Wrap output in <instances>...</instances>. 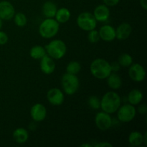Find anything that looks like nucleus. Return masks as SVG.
I'll use <instances>...</instances> for the list:
<instances>
[{
  "mask_svg": "<svg viewBox=\"0 0 147 147\" xmlns=\"http://www.w3.org/2000/svg\"><path fill=\"white\" fill-rule=\"evenodd\" d=\"M129 76L135 82H142L146 77V70L139 63H132L129 66Z\"/></svg>",
  "mask_w": 147,
  "mask_h": 147,
  "instance_id": "obj_9",
  "label": "nucleus"
},
{
  "mask_svg": "<svg viewBox=\"0 0 147 147\" xmlns=\"http://www.w3.org/2000/svg\"><path fill=\"white\" fill-rule=\"evenodd\" d=\"M47 99L50 104L53 106H60L63 103L65 96L63 91L57 88H53L47 93Z\"/></svg>",
  "mask_w": 147,
  "mask_h": 147,
  "instance_id": "obj_11",
  "label": "nucleus"
},
{
  "mask_svg": "<svg viewBox=\"0 0 147 147\" xmlns=\"http://www.w3.org/2000/svg\"><path fill=\"white\" fill-rule=\"evenodd\" d=\"M88 40L90 43H93V44L97 43L100 40L98 31H97L96 29L89 31L88 34Z\"/></svg>",
  "mask_w": 147,
  "mask_h": 147,
  "instance_id": "obj_28",
  "label": "nucleus"
},
{
  "mask_svg": "<svg viewBox=\"0 0 147 147\" xmlns=\"http://www.w3.org/2000/svg\"><path fill=\"white\" fill-rule=\"evenodd\" d=\"M57 10V6L52 1H45L42 7V12L46 18H54Z\"/></svg>",
  "mask_w": 147,
  "mask_h": 147,
  "instance_id": "obj_17",
  "label": "nucleus"
},
{
  "mask_svg": "<svg viewBox=\"0 0 147 147\" xmlns=\"http://www.w3.org/2000/svg\"><path fill=\"white\" fill-rule=\"evenodd\" d=\"M80 70H81V65L78 61H70L66 67V71L67 73L70 74L77 75L78 73H80Z\"/></svg>",
  "mask_w": 147,
  "mask_h": 147,
  "instance_id": "obj_25",
  "label": "nucleus"
},
{
  "mask_svg": "<svg viewBox=\"0 0 147 147\" xmlns=\"http://www.w3.org/2000/svg\"><path fill=\"white\" fill-rule=\"evenodd\" d=\"M47 53H46L45 48L41 45L33 46L30 50V57L34 60H40Z\"/></svg>",
  "mask_w": 147,
  "mask_h": 147,
  "instance_id": "obj_23",
  "label": "nucleus"
},
{
  "mask_svg": "<svg viewBox=\"0 0 147 147\" xmlns=\"http://www.w3.org/2000/svg\"><path fill=\"white\" fill-rule=\"evenodd\" d=\"M40 70L44 74L50 75L54 73L56 67L55 62L54 59L46 54L44 57L40 59Z\"/></svg>",
  "mask_w": 147,
  "mask_h": 147,
  "instance_id": "obj_13",
  "label": "nucleus"
},
{
  "mask_svg": "<svg viewBox=\"0 0 147 147\" xmlns=\"http://www.w3.org/2000/svg\"><path fill=\"white\" fill-rule=\"evenodd\" d=\"M98 33L100 39L105 42H112L116 39V29L109 24L102 26Z\"/></svg>",
  "mask_w": 147,
  "mask_h": 147,
  "instance_id": "obj_14",
  "label": "nucleus"
},
{
  "mask_svg": "<svg viewBox=\"0 0 147 147\" xmlns=\"http://www.w3.org/2000/svg\"><path fill=\"white\" fill-rule=\"evenodd\" d=\"M77 24L81 30L89 32L96 29L97 21L93 14L85 11L80 13L77 17Z\"/></svg>",
  "mask_w": 147,
  "mask_h": 147,
  "instance_id": "obj_6",
  "label": "nucleus"
},
{
  "mask_svg": "<svg viewBox=\"0 0 147 147\" xmlns=\"http://www.w3.org/2000/svg\"><path fill=\"white\" fill-rule=\"evenodd\" d=\"M132 32V27L127 22L121 23L116 29V38L119 40H126L130 37Z\"/></svg>",
  "mask_w": 147,
  "mask_h": 147,
  "instance_id": "obj_16",
  "label": "nucleus"
},
{
  "mask_svg": "<svg viewBox=\"0 0 147 147\" xmlns=\"http://www.w3.org/2000/svg\"><path fill=\"white\" fill-rule=\"evenodd\" d=\"M140 5L144 10L147 9V0H140Z\"/></svg>",
  "mask_w": 147,
  "mask_h": 147,
  "instance_id": "obj_34",
  "label": "nucleus"
},
{
  "mask_svg": "<svg viewBox=\"0 0 147 147\" xmlns=\"http://www.w3.org/2000/svg\"><path fill=\"white\" fill-rule=\"evenodd\" d=\"M106 79H107L108 86L110 88L113 89V90H117V89H119L121 87V78L117 73L111 72V73L108 76Z\"/></svg>",
  "mask_w": 147,
  "mask_h": 147,
  "instance_id": "obj_20",
  "label": "nucleus"
},
{
  "mask_svg": "<svg viewBox=\"0 0 147 147\" xmlns=\"http://www.w3.org/2000/svg\"><path fill=\"white\" fill-rule=\"evenodd\" d=\"M2 20H1V19L0 18V30H1V27H2Z\"/></svg>",
  "mask_w": 147,
  "mask_h": 147,
  "instance_id": "obj_37",
  "label": "nucleus"
},
{
  "mask_svg": "<svg viewBox=\"0 0 147 147\" xmlns=\"http://www.w3.org/2000/svg\"><path fill=\"white\" fill-rule=\"evenodd\" d=\"M9 40L8 35L7 33L4 32V31L0 30V45H4L7 43Z\"/></svg>",
  "mask_w": 147,
  "mask_h": 147,
  "instance_id": "obj_29",
  "label": "nucleus"
},
{
  "mask_svg": "<svg viewBox=\"0 0 147 147\" xmlns=\"http://www.w3.org/2000/svg\"><path fill=\"white\" fill-rule=\"evenodd\" d=\"M15 14V9L11 2L8 1H0V18L1 20L9 21L13 19Z\"/></svg>",
  "mask_w": 147,
  "mask_h": 147,
  "instance_id": "obj_10",
  "label": "nucleus"
},
{
  "mask_svg": "<svg viewBox=\"0 0 147 147\" xmlns=\"http://www.w3.org/2000/svg\"><path fill=\"white\" fill-rule=\"evenodd\" d=\"M143 93L139 89H133L128 94V101L133 106L139 104L143 100Z\"/></svg>",
  "mask_w": 147,
  "mask_h": 147,
  "instance_id": "obj_21",
  "label": "nucleus"
},
{
  "mask_svg": "<svg viewBox=\"0 0 147 147\" xmlns=\"http://www.w3.org/2000/svg\"><path fill=\"white\" fill-rule=\"evenodd\" d=\"M70 16H71V13L68 9L65 7H61L60 9H57L55 17V20L59 24H65L69 21Z\"/></svg>",
  "mask_w": 147,
  "mask_h": 147,
  "instance_id": "obj_19",
  "label": "nucleus"
},
{
  "mask_svg": "<svg viewBox=\"0 0 147 147\" xmlns=\"http://www.w3.org/2000/svg\"><path fill=\"white\" fill-rule=\"evenodd\" d=\"M103 1L107 7H114L119 4L120 0H103Z\"/></svg>",
  "mask_w": 147,
  "mask_h": 147,
  "instance_id": "obj_31",
  "label": "nucleus"
},
{
  "mask_svg": "<svg viewBox=\"0 0 147 147\" xmlns=\"http://www.w3.org/2000/svg\"><path fill=\"white\" fill-rule=\"evenodd\" d=\"M143 144H144L145 146H146V145H147V133H146V132H145V134H144Z\"/></svg>",
  "mask_w": 147,
  "mask_h": 147,
  "instance_id": "obj_35",
  "label": "nucleus"
},
{
  "mask_svg": "<svg viewBox=\"0 0 147 147\" xmlns=\"http://www.w3.org/2000/svg\"><path fill=\"white\" fill-rule=\"evenodd\" d=\"M46 53L54 60H60L65 55L67 46L61 40H53L45 47Z\"/></svg>",
  "mask_w": 147,
  "mask_h": 147,
  "instance_id": "obj_3",
  "label": "nucleus"
},
{
  "mask_svg": "<svg viewBox=\"0 0 147 147\" xmlns=\"http://www.w3.org/2000/svg\"><path fill=\"white\" fill-rule=\"evenodd\" d=\"M144 135L139 131H132L129 134L128 140L132 146H139L143 144Z\"/></svg>",
  "mask_w": 147,
  "mask_h": 147,
  "instance_id": "obj_22",
  "label": "nucleus"
},
{
  "mask_svg": "<svg viewBox=\"0 0 147 147\" xmlns=\"http://www.w3.org/2000/svg\"><path fill=\"white\" fill-rule=\"evenodd\" d=\"M116 112L118 119L123 123H128L133 121L136 114V108L130 103L121 106Z\"/></svg>",
  "mask_w": 147,
  "mask_h": 147,
  "instance_id": "obj_7",
  "label": "nucleus"
},
{
  "mask_svg": "<svg viewBox=\"0 0 147 147\" xmlns=\"http://www.w3.org/2000/svg\"><path fill=\"white\" fill-rule=\"evenodd\" d=\"M110 65H111V72H113V73H116V72L119 71L121 67L118 61L112 62L111 63H110Z\"/></svg>",
  "mask_w": 147,
  "mask_h": 147,
  "instance_id": "obj_30",
  "label": "nucleus"
},
{
  "mask_svg": "<svg viewBox=\"0 0 147 147\" xmlns=\"http://www.w3.org/2000/svg\"><path fill=\"white\" fill-rule=\"evenodd\" d=\"M13 139L17 144L26 143L29 139V133L24 128H17L13 131Z\"/></svg>",
  "mask_w": 147,
  "mask_h": 147,
  "instance_id": "obj_18",
  "label": "nucleus"
},
{
  "mask_svg": "<svg viewBox=\"0 0 147 147\" xmlns=\"http://www.w3.org/2000/svg\"><path fill=\"white\" fill-rule=\"evenodd\" d=\"M93 14L96 21L103 22L107 21L109 19L110 10H109V7L105 4H100L94 9Z\"/></svg>",
  "mask_w": 147,
  "mask_h": 147,
  "instance_id": "obj_15",
  "label": "nucleus"
},
{
  "mask_svg": "<svg viewBox=\"0 0 147 147\" xmlns=\"http://www.w3.org/2000/svg\"><path fill=\"white\" fill-rule=\"evenodd\" d=\"M90 71L96 78L104 80L111 73L110 63L103 58L95 59L90 63Z\"/></svg>",
  "mask_w": 147,
  "mask_h": 147,
  "instance_id": "obj_2",
  "label": "nucleus"
},
{
  "mask_svg": "<svg viewBox=\"0 0 147 147\" xmlns=\"http://www.w3.org/2000/svg\"><path fill=\"white\" fill-rule=\"evenodd\" d=\"M30 116L35 122H41L47 116V109L42 103H36L30 109Z\"/></svg>",
  "mask_w": 147,
  "mask_h": 147,
  "instance_id": "obj_12",
  "label": "nucleus"
},
{
  "mask_svg": "<svg viewBox=\"0 0 147 147\" xmlns=\"http://www.w3.org/2000/svg\"><path fill=\"white\" fill-rule=\"evenodd\" d=\"M89 106L93 110L100 109V100L96 96H91L88 100Z\"/></svg>",
  "mask_w": 147,
  "mask_h": 147,
  "instance_id": "obj_27",
  "label": "nucleus"
},
{
  "mask_svg": "<svg viewBox=\"0 0 147 147\" xmlns=\"http://www.w3.org/2000/svg\"><path fill=\"white\" fill-rule=\"evenodd\" d=\"M80 146H82V147H93V145L90 144H83L80 145Z\"/></svg>",
  "mask_w": 147,
  "mask_h": 147,
  "instance_id": "obj_36",
  "label": "nucleus"
},
{
  "mask_svg": "<svg viewBox=\"0 0 147 147\" xmlns=\"http://www.w3.org/2000/svg\"><path fill=\"white\" fill-rule=\"evenodd\" d=\"M138 112H139L140 114L144 115L146 114L147 112V106L146 104H142L139 106L138 108Z\"/></svg>",
  "mask_w": 147,
  "mask_h": 147,
  "instance_id": "obj_33",
  "label": "nucleus"
},
{
  "mask_svg": "<svg viewBox=\"0 0 147 147\" xmlns=\"http://www.w3.org/2000/svg\"><path fill=\"white\" fill-rule=\"evenodd\" d=\"M14 22L16 25L19 27H23L27 24V19L25 14L22 12H18L14 14Z\"/></svg>",
  "mask_w": 147,
  "mask_h": 147,
  "instance_id": "obj_26",
  "label": "nucleus"
},
{
  "mask_svg": "<svg viewBox=\"0 0 147 147\" xmlns=\"http://www.w3.org/2000/svg\"><path fill=\"white\" fill-rule=\"evenodd\" d=\"M95 123L98 129L105 131L112 126V119L109 113L102 111L97 113L95 116Z\"/></svg>",
  "mask_w": 147,
  "mask_h": 147,
  "instance_id": "obj_8",
  "label": "nucleus"
},
{
  "mask_svg": "<svg viewBox=\"0 0 147 147\" xmlns=\"http://www.w3.org/2000/svg\"><path fill=\"white\" fill-rule=\"evenodd\" d=\"M61 83L64 92L69 96L75 94L80 86V82L77 76L67 73H65L62 77Z\"/></svg>",
  "mask_w": 147,
  "mask_h": 147,
  "instance_id": "obj_5",
  "label": "nucleus"
},
{
  "mask_svg": "<svg viewBox=\"0 0 147 147\" xmlns=\"http://www.w3.org/2000/svg\"><path fill=\"white\" fill-rule=\"evenodd\" d=\"M121 104L120 96L116 92L109 91L105 93L100 100V109L106 113H116Z\"/></svg>",
  "mask_w": 147,
  "mask_h": 147,
  "instance_id": "obj_1",
  "label": "nucleus"
},
{
  "mask_svg": "<svg viewBox=\"0 0 147 147\" xmlns=\"http://www.w3.org/2000/svg\"><path fill=\"white\" fill-rule=\"evenodd\" d=\"M118 62L121 67H128L133 63V57L128 53H122L118 59Z\"/></svg>",
  "mask_w": 147,
  "mask_h": 147,
  "instance_id": "obj_24",
  "label": "nucleus"
},
{
  "mask_svg": "<svg viewBox=\"0 0 147 147\" xmlns=\"http://www.w3.org/2000/svg\"><path fill=\"white\" fill-rule=\"evenodd\" d=\"M93 146H95V147H107V146L111 147V146H113V144L111 143H109V142H99V143H97V144H96L93 145Z\"/></svg>",
  "mask_w": 147,
  "mask_h": 147,
  "instance_id": "obj_32",
  "label": "nucleus"
},
{
  "mask_svg": "<svg viewBox=\"0 0 147 147\" xmlns=\"http://www.w3.org/2000/svg\"><path fill=\"white\" fill-rule=\"evenodd\" d=\"M60 30V24L53 18H46L39 26V33L43 38L54 37Z\"/></svg>",
  "mask_w": 147,
  "mask_h": 147,
  "instance_id": "obj_4",
  "label": "nucleus"
}]
</instances>
